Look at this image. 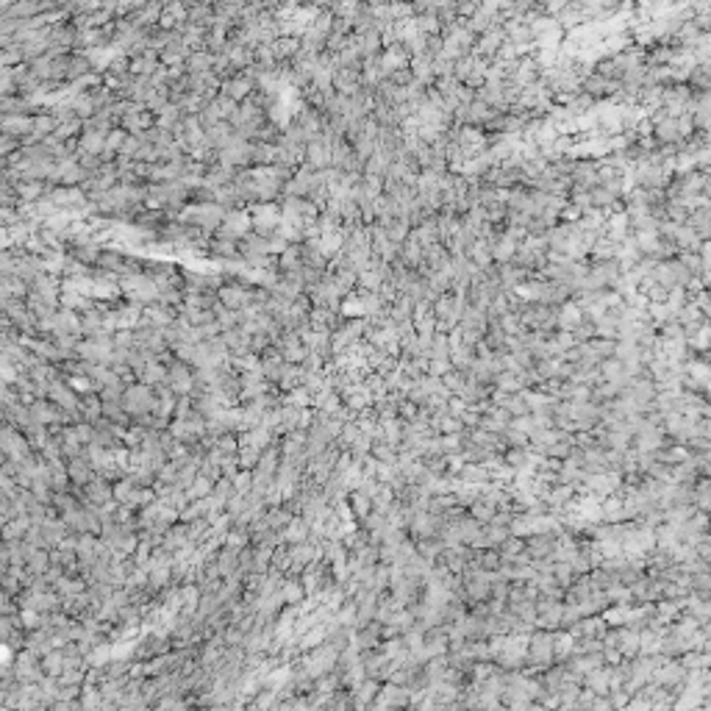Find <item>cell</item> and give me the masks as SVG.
Listing matches in <instances>:
<instances>
[{"label":"cell","mask_w":711,"mask_h":711,"mask_svg":"<svg viewBox=\"0 0 711 711\" xmlns=\"http://www.w3.org/2000/svg\"><path fill=\"white\" fill-rule=\"evenodd\" d=\"M686 226L692 228L700 242H711V206H703V209H695L686 220Z\"/></svg>","instance_id":"6da1fadb"},{"label":"cell","mask_w":711,"mask_h":711,"mask_svg":"<svg viewBox=\"0 0 711 711\" xmlns=\"http://www.w3.org/2000/svg\"><path fill=\"white\" fill-rule=\"evenodd\" d=\"M709 172H711V170H709Z\"/></svg>","instance_id":"7a4b0ae2"}]
</instances>
